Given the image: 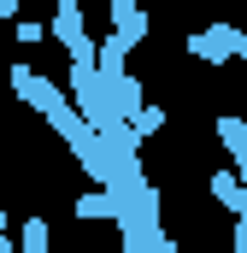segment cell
Returning a JSON list of instances; mask_svg holds the SVG:
<instances>
[{"instance_id": "cell-5", "label": "cell", "mask_w": 247, "mask_h": 253, "mask_svg": "<svg viewBox=\"0 0 247 253\" xmlns=\"http://www.w3.org/2000/svg\"><path fill=\"white\" fill-rule=\"evenodd\" d=\"M24 248H47V224H41V218L24 224Z\"/></svg>"}, {"instance_id": "cell-6", "label": "cell", "mask_w": 247, "mask_h": 253, "mask_svg": "<svg viewBox=\"0 0 247 253\" xmlns=\"http://www.w3.org/2000/svg\"><path fill=\"white\" fill-rule=\"evenodd\" d=\"M12 12H18V0H0V24H6V18H12Z\"/></svg>"}, {"instance_id": "cell-3", "label": "cell", "mask_w": 247, "mask_h": 253, "mask_svg": "<svg viewBox=\"0 0 247 253\" xmlns=\"http://www.w3.org/2000/svg\"><path fill=\"white\" fill-rule=\"evenodd\" d=\"M77 218H118V200H112V194H82V200H77Z\"/></svg>"}, {"instance_id": "cell-7", "label": "cell", "mask_w": 247, "mask_h": 253, "mask_svg": "<svg viewBox=\"0 0 247 253\" xmlns=\"http://www.w3.org/2000/svg\"><path fill=\"white\" fill-rule=\"evenodd\" d=\"M124 6H135V0H112V18H118V12H124Z\"/></svg>"}, {"instance_id": "cell-4", "label": "cell", "mask_w": 247, "mask_h": 253, "mask_svg": "<svg viewBox=\"0 0 247 253\" xmlns=\"http://www.w3.org/2000/svg\"><path fill=\"white\" fill-rule=\"evenodd\" d=\"M18 42H24V47L47 42V24H36V18H18Z\"/></svg>"}, {"instance_id": "cell-2", "label": "cell", "mask_w": 247, "mask_h": 253, "mask_svg": "<svg viewBox=\"0 0 247 253\" xmlns=\"http://www.w3.org/2000/svg\"><path fill=\"white\" fill-rule=\"evenodd\" d=\"M212 194H218L230 212H247V189L236 183V177H230V171H212Z\"/></svg>"}, {"instance_id": "cell-1", "label": "cell", "mask_w": 247, "mask_h": 253, "mask_svg": "<svg viewBox=\"0 0 247 253\" xmlns=\"http://www.w3.org/2000/svg\"><path fill=\"white\" fill-rule=\"evenodd\" d=\"M188 53L194 59H230V53H247V30H230V24H212V30H200L194 42H188Z\"/></svg>"}]
</instances>
